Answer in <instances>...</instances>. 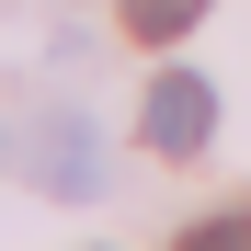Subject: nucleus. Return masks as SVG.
<instances>
[{
  "mask_svg": "<svg viewBox=\"0 0 251 251\" xmlns=\"http://www.w3.org/2000/svg\"><path fill=\"white\" fill-rule=\"evenodd\" d=\"M137 137H149L160 160H194L205 137H217V92H205L194 69H160V80H149V114H137Z\"/></svg>",
  "mask_w": 251,
  "mask_h": 251,
  "instance_id": "nucleus-1",
  "label": "nucleus"
},
{
  "mask_svg": "<svg viewBox=\"0 0 251 251\" xmlns=\"http://www.w3.org/2000/svg\"><path fill=\"white\" fill-rule=\"evenodd\" d=\"M34 172H46V194H92V172H103L92 126H46V149H34Z\"/></svg>",
  "mask_w": 251,
  "mask_h": 251,
  "instance_id": "nucleus-2",
  "label": "nucleus"
},
{
  "mask_svg": "<svg viewBox=\"0 0 251 251\" xmlns=\"http://www.w3.org/2000/svg\"><path fill=\"white\" fill-rule=\"evenodd\" d=\"M126 23H137L149 46H172L183 23H205V0H126Z\"/></svg>",
  "mask_w": 251,
  "mask_h": 251,
  "instance_id": "nucleus-3",
  "label": "nucleus"
},
{
  "mask_svg": "<svg viewBox=\"0 0 251 251\" xmlns=\"http://www.w3.org/2000/svg\"><path fill=\"white\" fill-rule=\"evenodd\" d=\"M172 251H251V205H228V217H205V228H183Z\"/></svg>",
  "mask_w": 251,
  "mask_h": 251,
  "instance_id": "nucleus-4",
  "label": "nucleus"
}]
</instances>
